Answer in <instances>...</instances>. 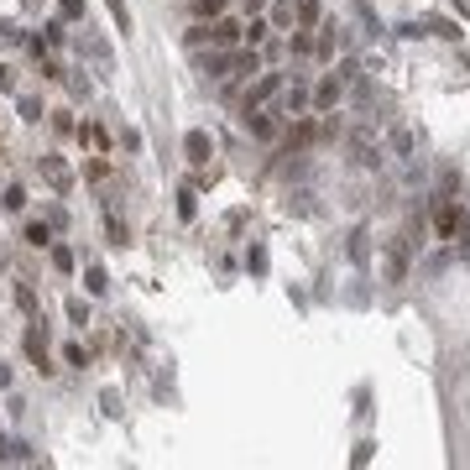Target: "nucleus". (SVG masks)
<instances>
[{
    "mask_svg": "<svg viewBox=\"0 0 470 470\" xmlns=\"http://www.w3.org/2000/svg\"><path fill=\"white\" fill-rule=\"evenodd\" d=\"M408 262H413V240L392 235V240H387V257H382V277L387 282H408Z\"/></svg>",
    "mask_w": 470,
    "mask_h": 470,
    "instance_id": "obj_1",
    "label": "nucleus"
},
{
    "mask_svg": "<svg viewBox=\"0 0 470 470\" xmlns=\"http://www.w3.org/2000/svg\"><path fill=\"white\" fill-rule=\"evenodd\" d=\"M460 220H465V209L454 204V199H439V209H434V230H439V240H450L454 230H460Z\"/></svg>",
    "mask_w": 470,
    "mask_h": 470,
    "instance_id": "obj_2",
    "label": "nucleus"
},
{
    "mask_svg": "<svg viewBox=\"0 0 470 470\" xmlns=\"http://www.w3.org/2000/svg\"><path fill=\"white\" fill-rule=\"evenodd\" d=\"M277 89H282V74H262L257 84L246 89V100H240V110H257V105H266V100H272Z\"/></svg>",
    "mask_w": 470,
    "mask_h": 470,
    "instance_id": "obj_3",
    "label": "nucleus"
},
{
    "mask_svg": "<svg viewBox=\"0 0 470 470\" xmlns=\"http://www.w3.org/2000/svg\"><path fill=\"white\" fill-rule=\"evenodd\" d=\"M240 32H246V26L230 21V16H214V21H209V42H214V47H235Z\"/></svg>",
    "mask_w": 470,
    "mask_h": 470,
    "instance_id": "obj_4",
    "label": "nucleus"
},
{
    "mask_svg": "<svg viewBox=\"0 0 470 470\" xmlns=\"http://www.w3.org/2000/svg\"><path fill=\"white\" fill-rule=\"evenodd\" d=\"M240 115H246V131H251L257 141H272V136H277V120H272V110H262V105H257V110H240Z\"/></svg>",
    "mask_w": 470,
    "mask_h": 470,
    "instance_id": "obj_5",
    "label": "nucleus"
},
{
    "mask_svg": "<svg viewBox=\"0 0 470 470\" xmlns=\"http://www.w3.org/2000/svg\"><path fill=\"white\" fill-rule=\"evenodd\" d=\"M183 152H188V163H199V168H204L209 157H214V141H209V131H188V136H183Z\"/></svg>",
    "mask_w": 470,
    "mask_h": 470,
    "instance_id": "obj_6",
    "label": "nucleus"
},
{
    "mask_svg": "<svg viewBox=\"0 0 470 470\" xmlns=\"http://www.w3.org/2000/svg\"><path fill=\"white\" fill-rule=\"evenodd\" d=\"M351 152H356L360 168H376V136H371V131H356V136H351Z\"/></svg>",
    "mask_w": 470,
    "mask_h": 470,
    "instance_id": "obj_7",
    "label": "nucleus"
},
{
    "mask_svg": "<svg viewBox=\"0 0 470 470\" xmlns=\"http://www.w3.org/2000/svg\"><path fill=\"white\" fill-rule=\"evenodd\" d=\"M340 94H345L340 78H324V84L314 89V110H334V105H340Z\"/></svg>",
    "mask_w": 470,
    "mask_h": 470,
    "instance_id": "obj_8",
    "label": "nucleus"
},
{
    "mask_svg": "<svg viewBox=\"0 0 470 470\" xmlns=\"http://www.w3.org/2000/svg\"><path fill=\"white\" fill-rule=\"evenodd\" d=\"M42 178H47L52 188H69V183H74V172H69V168H63V163H58V157H42Z\"/></svg>",
    "mask_w": 470,
    "mask_h": 470,
    "instance_id": "obj_9",
    "label": "nucleus"
},
{
    "mask_svg": "<svg viewBox=\"0 0 470 470\" xmlns=\"http://www.w3.org/2000/svg\"><path fill=\"white\" fill-rule=\"evenodd\" d=\"M314 136H319V126H314V120H298V126L288 131V146H293V152H303V146L314 141Z\"/></svg>",
    "mask_w": 470,
    "mask_h": 470,
    "instance_id": "obj_10",
    "label": "nucleus"
},
{
    "mask_svg": "<svg viewBox=\"0 0 470 470\" xmlns=\"http://www.w3.org/2000/svg\"><path fill=\"white\" fill-rule=\"evenodd\" d=\"M303 105H308V89H303V78H293V89L282 94V110H288V115H298Z\"/></svg>",
    "mask_w": 470,
    "mask_h": 470,
    "instance_id": "obj_11",
    "label": "nucleus"
},
{
    "mask_svg": "<svg viewBox=\"0 0 470 470\" xmlns=\"http://www.w3.org/2000/svg\"><path fill=\"white\" fill-rule=\"evenodd\" d=\"M26 246H52V225L47 220H26Z\"/></svg>",
    "mask_w": 470,
    "mask_h": 470,
    "instance_id": "obj_12",
    "label": "nucleus"
},
{
    "mask_svg": "<svg viewBox=\"0 0 470 470\" xmlns=\"http://www.w3.org/2000/svg\"><path fill=\"white\" fill-rule=\"evenodd\" d=\"M266 32H272V26H266L262 16H251V26H246L240 37H246V47H262V42H266Z\"/></svg>",
    "mask_w": 470,
    "mask_h": 470,
    "instance_id": "obj_13",
    "label": "nucleus"
},
{
    "mask_svg": "<svg viewBox=\"0 0 470 470\" xmlns=\"http://www.w3.org/2000/svg\"><path fill=\"white\" fill-rule=\"evenodd\" d=\"M84 288H89V293H105V288H110V282H105V266H100V262H89V266H84Z\"/></svg>",
    "mask_w": 470,
    "mask_h": 470,
    "instance_id": "obj_14",
    "label": "nucleus"
},
{
    "mask_svg": "<svg viewBox=\"0 0 470 470\" xmlns=\"http://www.w3.org/2000/svg\"><path fill=\"white\" fill-rule=\"evenodd\" d=\"M194 16H199V21H214V16H225V0H194Z\"/></svg>",
    "mask_w": 470,
    "mask_h": 470,
    "instance_id": "obj_15",
    "label": "nucleus"
},
{
    "mask_svg": "<svg viewBox=\"0 0 470 470\" xmlns=\"http://www.w3.org/2000/svg\"><path fill=\"white\" fill-rule=\"evenodd\" d=\"M0 204H6L11 214H21V209H26V188H21V183H11V188H6V199H0Z\"/></svg>",
    "mask_w": 470,
    "mask_h": 470,
    "instance_id": "obj_16",
    "label": "nucleus"
},
{
    "mask_svg": "<svg viewBox=\"0 0 470 470\" xmlns=\"http://www.w3.org/2000/svg\"><path fill=\"white\" fill-rule=\"evenodd\" d=\"M298 26H319V0H298Z\"/></svg>",
    "mask_w": 470,
    "mask_h": 470,
    "instance_id": "obj_17",
    "label": "nucleus"
},
{
    "mask_svg": "<svg viewBox=\"0 0 470 470\" xmlns=\"http://www.w3.org/2000/svg\"><path fill=\"white\" fill-rule=\"evenodd\" d=\"M58 11H63V21H84V0H58Z\"/></svg>",
    "mask_w": 470,
    "mask_h": 470,
    "instance_id": "obj_18",
    "label": "nucleus"
},
{
    "mask_svg": "<svg viewBox=\"0 0 470 470\" xmlns=\"http://www.w3.org/2000/svg\"><path fill=\"white\" fill-rule=\"evenodd\" d=\"M105 6H110V16H115L120 32H131V11H126V0H105Z\"/></svg>",
    "mask_w": 470,
    "mask_h": 470,
    "instance_id": "obj_19",
    "label": "nucleus"
},
{
    "mask_svg": "<svg viewBox=\"0 0 470 470\" xmlns=\"http://www.w3.org/2000/svg\"><path fill=\"white\" fill-rule=\"evenodd\" d=\"M334 47H340V26H324V37H319V52L334 58Z\"/></svg>",
    "mask_w": 470,
    "mask_h": 470,
    "instance_id": "obj_20",
    "label": "nucleus"
},
{
    "mask_svg": "<svg viewBox=\"0 0 470 470\" xmlns=\"http://www.w3.org/2000/svg\"><path fill=\"white\" fill-rule=\"evenodd\" d=\"M52 266H58V272H74V251L69 246H52Z\"/></svg>",
    "mask_w": 470,
    "mask_h": 470,
    "instance_id": "obj_21",
    "label": "nucleus"
},
{
    "mask_svg": "<svg viewBox=\"0 0 470 470\" xmlns=\"http://www.w3.org/2000/svg\"><path fill=\"white\" fill-rule=\"evenodd\" d=\"M178 214H183V220H194V214H199V204H194V188H183V194H178Z\"/></svg>",
    "mask_w": 470,
    "mask_h": 470,
    "instance_id": "obj_22",
    "label": "nucleus"
},
{
    "mask_svg": "<svg viewBox=\"0 0 470 470\" xmlns=\"http://www.w3.org/2000/svg\"><path fill=\"white\" fill-rule=\"evenodd\" d=\"M246 266L262 277V272H266V251H262V246H251V251H246Z\"/></svg>",
    "mask_w": 470,
    "mask_h": 470,
    "instance_id": "obj_23",
    "label": "nucleus"
},
{
    "mask_svg": "<svg viewBox=\"0 0 470 470\" xmlns=\"http://www.w3.org/2000/svg\"><path fill=\"white\" fill-rule=\"evenodd\" d=\"M16 303H21V308H26V314H32V319H37V293H32V288H26V282H21V288H16Z\"/></svg>",
    "mask_w": 470,
    "mask_h": 470,
    "instance_id": "obj_24",
    "label": "nucleus"
},
{
    "mask_svg": "<svg viewBox=\"0 0 470 470\" xmlns=\"http://www.w3.org/2000/svg\"><path fill=\"white\" fill-rule=\"evenodd\" d=\"M69 319H74V324H89V303L84 298H69Z\"/></svg>",
    "mask_w": 470,
    "mask_h": 470,
    "instance_id": "obj_25",
    "label": "nucleus"
},
{
    "mask_svg": "<svg viewBox=\"0 0 470 470\" xmlns=\"http://www.w3.org/2000/svg\"><path fill=\"white\" fill-rule=\"evenodd\" d=\"M21 120H42V100H32V94H26V100H21Z\"/></svg>",
    "mask_w": 470,
    "mask_h": 470,
    "instance_id": "obj_26",
    "label": "nucleus"
},
{
    "mask_svg": "<svg viewBox=\"0 0 470 470\" xmlns=\"http://www.w3.org/2000/svg\"><path fill=\"white\" fill-rule=\"evenodd\" d=\"M126 240H131V230H126V225H120L115 214H110V246H126Z\"/></svg>",
    "mask_w": 470,
    "mask_h": 470,
    "instance_id": "obj_27",
    "label": "nucleus"
},
{
    "mask_svg": "<svg viewBox=\"0 0 470 470\" xmlns=\"http://www.w3.org/2000/svg\"><path fill=\"white\" fill-rule=\"evenodd\" d=\"M63 360H69V366H84L89 351H84V345H69V351H63Z\"/></svg>",
    "mask_w": 470,
    "mask_h": 470,
    "instance_id": "obj_28",
    "label": "nucleus"
},
{
    "mask_svg": "<svg viewBox=\"0 0 470 470\" xmlns=\"http://www.w3.org/2000/svg\"><path fill=\"white\" fill-rule=\"evenodd\" d=\"M204 42H209V26H194V32H188V47L199 52V47H204Z\"/></svg>",
    "mask_w": 470,
    "mask_h": 470,
    "instance_id": "obj_29",
    "label": "nucleus"
},
{
    "mask_svg": "<svg viewBox=\"0 0 470 470\" xmlns=\"http://www.w3.org/2000/svg\"><path fill=\"white\" fill-rule=\"evenodd\" d=\"M293 52H298V58H308V52H314V42H308V32H298V37H293Z\"/></svg>",
    "mask_w": 470,
    "mask_h": 470,
    "instance_id": "obj_30",
    "label": "nucleus"
},
{
    "mask_svg": "<svg viewBox=\"0 0 470 470\" xmlns=\"http://www.w3.org/2000/svg\"><path fill=\"white\" fill-rule=\"evenodd\" d=\"M371 450H376V445H356V454H351V465H371Z\"/></svg>",
    "mask_w": 470,
    "mask_h": 470,
    "instance_id": "obj_31",
    "label": "nucleus"
},
{
    "mask_svg": "<svg viewBox=\"0 0 470 470\" xmlns=\"http://www.w3.org/2000/svg\"><path fill=\"white\" fill-rule=\"evenodd\" d=\"M6 460H16V445H11V439H0V465Z\"/></svg>",
    "mask_w": 470,
    "mask_h": 470,
    "instance_id": "obj_32",
    "label": "nucleus"
},
{
    "mask_svg": "<svg viewBox=\"0 0 470 470\" xmlns=\"http://www.w3.org/2000/svg\"><path fill=\"white\" fill-rule=\"evenodd\" d=\"M0 89H16V78H11V69L0 63Z\"/></svg>",
    "mask_w": 470,
    "mask_h": 470,
    "instance_id": "obj_33",
    "label": "nucleus"
},
{
    "mask_svg": "<svg viewBox=\"0 0 470 470\" xmlns=\"http://www.w3.org/2000/svg\"><path fill=\"white\" fill-rule=\"evenodd\" d=\"M0 387H11V366H6V360H0Z\"/></svg>",
    "mask_w": 470,
    "mask_h": 470,
    "instance_id": "obj_34",
    "label": "nucleus"
},
{
    "mask_svg": "<svg viewBox=\"0 0 470 470\" xmlns=\"http://www.w3.org/2000/svg\"><path fill=\"white\" fill-rule=\"evenodd\" d=\"M262 6H266V0H246V11H251V16H257V11H262Z\"/></svg>",
    "mask_w": 470,
    "mask_h": 470,
    "instance_id": "obj_35",
    "label": "nucleus"
},
{
    "mask_svg": "<svg viewBox=\"0 0 470 470\" xmlns=\"http://www.w3.org/2000/svg\"><path fill=\"white\" fill-rule=\"evenodd\" d=\"M26 6H42V0H26Z\"/></svg>",
    "mask_w": 470,
    "mask_h": 470,
    "instance_id": "obj_36",
    "label": "nucleus"
}]
</instances>
